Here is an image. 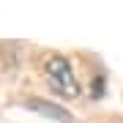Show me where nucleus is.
I'll return each instance as SVG.
<instances>
[{"label": "nucleus", "mask_w": 123, "mask_h": 123, "mask_svg": "<svg viewBox=\"0 0 123 123\" xmlns=\"http://www.w3.org/2000/svg\"><path fill=\"white\" fill-rule=\"evenodd\" d=\"M44 77H47V85L55 90V96H60V98H77L82 93V85H79L74 68H71V63L63 55H49L47 57Z\"/></svg>", "instance_id": "nucleus-1"}, {"label": "nucleus", "mask_w": 123, "mask_h": 123, "mask_svg": "<svg viewBox=\"0 0 123 123\" xmlns=\"http://www.w3.org/2000/svg\"><path fill=\"white\" fill-rule=\"evenodd\" d=\"M27 107L36 110V112H41V115H47V118H52V120H60V123H71V120H74V118L68 115V110L52 104V101H44V98H30Z\"/></svg>", "instance_id": "nucleus-2"}]
</instances>
